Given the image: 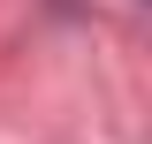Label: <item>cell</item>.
Instances as JSON below:
<instances>
[]
</instances>
